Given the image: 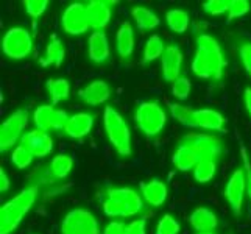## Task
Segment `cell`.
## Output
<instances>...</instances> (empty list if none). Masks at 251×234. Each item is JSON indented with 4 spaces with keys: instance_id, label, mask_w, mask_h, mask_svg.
<instances>
[{
    "instance_id": "obj_1",
    "label": "cell",
    "mask_w": 251,
    "mask_h": 234,
    "mask_svg": "<svg viewBox=\"0 0 251 234\" xmlns=\"http://www.w3.org/2000/svg\"><path fill=\"white\" fill-rule=\"evenodd\" d=\"M225 67H226V59H225L219 41L207 33L198 34L192 72L198 78L219 81L223 78Z\"/></svg>"
},
{
    "instance_id": "obj_2",
    "label": "cell",
    "mask_w": 251,
    "mask_h": 234,
    "mask_svg": "<svg viewBox=\"0 0 251 234\" xmlns=\"http://www.w3.org/2000/svg\"><path fill=\"white\" fill-rule=\"evenodd\" d=\"M38 194L36 184L28 186L0 208V234H11L19 228L24 217L36 203Z\"/></svg>"
},
{
    "instance_id": "obj_3",
    "label": "cell",
    "mask_w": 251,
    "mask_h": 234,
    "mask_svg": "<svg viewBox=\"0 0 251 234\" xmlns=\"http://www.w3.org/2000/svg\"><path fill=\"white\" fill-rule=\"evenodd\" d=\"M103 212L111 219L134 217L144 208L142 197L131 187H109L103 197Z\"/></svg>"
},
{
    "instance_id": "obj_4",
    "label": "cell",
    "mask_w": 251,
    "mask_h": 234,
    "mask_svg": "<svg viewBox=\"0 0 251 234\" xmlns=\"http://www.w3.org/2000/svg\"><path fill=\"white\" fill-rule=\"evenodd\" d=\"M103 127L112 149L119 156H131V131L124 116L112 106H106L103 111Z\"/></svg>"
},
{
    "instance_id": "obj_5",
    "label": "cell",
    "mask_w": 251,
    "mask_h": 234,
    "mask_svg": "<svg viewBox=\"0 0 251 234\" xmlns=\"http://www.w3.org/2000/svg\"><path fill=\"white\" fill-rule=\"evenodd\" d=\"M134 122L147 136H158L167 124V114L158 102H142L134 111Z\"/></svg>"
},
{
    "instance_id": "obj_6",
    "label": "cell",
    "mask_w": 251,
    "mask_h": 234,
    "mask_svg": "<svg viewBox=\"0 0 251 234\" xmlns=\"http://www.w3.org/2000/svg\"><path fill=\"white\" fill-rule=\"evenodd\" d=\"M28 125V111L25 108L16 109L5 119L0 127V152L6 153L14 149L16 142H21Z\"/></svg>"
},
{
    "instance_id": "obj_7",
    "label": "cell",
    "mask_w": 251,
    "mask_h": 234,
    "mask_svg": "<svg viewBox=\"0 0 251 234\" xmlns=\"http://www.w3.org/2000/svg\"><path fill=\"white\" fill-rule=\"evenodd\" d=\"M2 52L5 56L16 61L30 56L33 52L31 33L24 27H11L2 39Z\"/></svg>"
},
{
    "instance_id": "obj_8",
    "label": "cell",
    "mask_w": 251,
    "mask_h": 234,
    "mask_svg": "<svg viewBox=\"0 0 251 234\" xmlns=\"http://www.w3.org/2000/svg\"><path fill=\"white\" fill-rule=\"evenodd\" d=\"M61 234H101V231L99 220L91 211L84 208H75L64 215Z\"/></svg>"
},
{
    "instance_id": "obj_9",
    "label": "cell",
    "mask_w": 251,
    "mask_h": 234,
    "mask_svg": "<svg viewBox=\"0 0 251 234\" xmlns=\"http://www.w3.org/2000/svg\"><path fill=\"white\" fill-rule=\"evenodd\" d=\"M179 144L194 149L200 159H217L223 152V144L217 136L207 133H187L179 139Z\"/></svg>"
},
{
    "instance_id": "obj_10",
    "label": "cell",
    "mask_w": 251,
    "mask_h": 234,
    "mask_svg": "<svg viewBox=\"0 0 251 234\" xmlns=\"http://www.w3.org/2000/svg\"><path fill=\"white\" fill-rule=\"evenodd\" d=\"M61 27L64 33L71 34V36H80V34L88 31L91 27L86 5L80 2H74L69 5L61 16Z\"/></svg>"
},
{
    "instance_id": "obj_11",
    "label": "cell",
    "mask_w": 251,
    "mask_h": 234,
    "mask_svg": "<svg viewBox=\"0 0 251 234\" xmlns=\"http://www.w3.org/2000/svg\"><path fill=\"white\" fill-rule=\"evenodd\" d=\"M247 194V178H245V170L239 167L232 172V175L229 177L226 186H225L223 195L225 200L228 202L231 206L234 215L242 214V206H244V198Z\"/></svg>"
},
{
    "instance_id": "obj_12",
    "label": "cell",
    "mask_w": 251,
    "mask_h": 234,
    "mask_svg": "<svg viewBox=\"0 0 251 234\" xmlns=\"http://www.w3.org/2000/svg\"><path fill=\"white\" fill-rule=\"evenodd\" d=\"M183 52L176 44H169L164 50V55L161 58V72L164 81L173 83L181 77V67H183Z\"/></svg>"
},
{
    "instance_id": "obj_13",
    "label": "cell",
    "mask_w": 251,
    "mask_h": 234,
    "mask_svg": "<svg viewBox=\"0 0 251 234\" xmlns=\"http://www.w3.org/2000/svg\"><path fill=\"white\" fill-rule=\"evenodd\" d=\"M21 145L28 149L34 158H46L53 152V137L47 131L31 130V131H27L22 136Z\"/></svg>"
},
{
    "instance_id": "obj_14",
    "label": "cell",
    "mask_w": 251,
    "mask_h": 234,
    "mask_svg": "<svg viewBox=\"0 0 251 234\" xmlns=\"http://www.w3.org/2000/svg\"><path fill=\"white\" fill-rule=\"evenodd\" d=\"M114 2H103V0H92L86 5L88 10V19H89V27L94 31H103L105 30L112 17L111 6Z\"/></svg>"
},
{
    "instance_id": "obj_15",
    "label": "cell",
    "mask_w": 251,
    "mask_h": 234,
    "mask_svg": "<svg viewBox=\"0 0 251 234\" xmlns=\"http://www.w3.org/2000/svg\"><path fill=\"white\" fill-rule=\"evenodd\" d=\"M78 97L89 106H99L111 97V88L105 80H94L78 91Z\"/></svg>"
},
{
    "instance_id": "obj_16",
    "label": "cell",
    "mask_w": 251,
    "mask_h": 234,
    "mask_svg": "<svg viewBox=\"0 0 251 234\" xmlns=\"http://www.w3.org/2000/svg\"><path fill=\"white\" fill-rule=\"evenodd\" d=\"M111 49L105 31H92L88 39V56L92 63L103 64L109 59Z\"/></svg>"
},
{
    "instance_id": "obj_17",
    "label": "cell",
    "mask_w": 251,
    "mask_h": 234,
    "mask_svg": "<svg viewBox=\"0 0 251 234\" xmlns=\"http://www.w3.org/2000/svg\"><path fill=\"white\" fill-rule=\"evenodd\" d=\"M189 223L197 233H212L219 225L217 214L206 206H198L190 212Z\"/></svg>"
},
{
    "instance_id": "obj_18",
    "label": "cell",
    "mask_w": 251,
    "mask_h": 234,
    "mask_svg": "<svg viewBox=\"0 0 251 234\" xmlns=\"http://www.w3.org/2000/svg\"><path fill=\"white\" fill-rule=\"evenodd\" d=\"M94 128V116L88 112H76L69 117V122L63 131L72 139H83Z\"/></svg>"
},
{
    "instance_id": "obj_19",
    "label": "cell",
    "mask_w": 251,
    "mask_h": 234,
    "mask_svg": "<svg viewBox=\"0 0 251 234\" xmlns=\"http://www.w3.org/2000/svg\"><path fill=\"white\" fill-rule=\"evenodd\" d=\"M141 194L144 200L153 208H159L166 203L169 189L167 184L161 180H150V181H142L141 183Z\"/></svg>"
},
{
    "instance_id": "obj_20",
    "label": "cell",
    "mask_w": 251,
    "mask_h": 234,
    "mask_svg": "<svg viewBox=\"0 0 251 234\" xmlns=\"http://www.w3.org/2000/svg\"><path fill=\"white\" fill-rule=\"evenodd\" d=\"M195 119H197V128L207 130V131L225 133L226 119H225L223 114L219 111L211 109V108L195 109Z\"/></svg>"
},
{
    "instance_id": "obj_21",
    "label": "cell",
    "mask_w": 251,
    "mask_h": 234,
    "mask_svg": "<svg viewBox=\"0 0 251 234\" xmlns=\"http://www.w3.org/2000/svg\"><path fill=\"white\" fill-rule=\"evenodd\" d=\"M134 46H136V39H134V30H133V25L129 24L128 21L120 24V27L117 28L116 33V50H117V55L126 59L133 55L134 52Z\"/></svg>"
},
{
    "instance_id": "obj_22",
    "label": "cell",
    "mask_w": 251,
    "mask_h": 234,
    "mask_svg": "<svg viewBox=\"0 0 251 234\" xmlns=\"http://www.w3.org/2000/svg\"><path fill=\"white\" fill-rule=\"evenodd\" d=\"M172 162L176 170L189 172L197 167V164L200 162V156H198V153L194 149H190V147L178 144L175 153L172 156Z\"/></svg>"
},
{
    "instance_id": "obj_23",
    "label": "cell",
    "mask_w": 251,
    "mask_h": 234,
    "mask_svg": "<svg viewBox=\"0 0 251 234\" xmlns=\"http://www.w3.org/2000/svg\"><path fill=\"white\" fill-rule=\"evenodd\" d=\"M64 56H66V49L63 46L61 39H59L56 34H51L49 42H47L44 56L39 59V64L44 66V67H47V66L59 67L64 61Z\"/></svg>"
},
{
    "instance_id": "obj_24",
    "label": "cell",
    "mask_w": 251,
    "mask_h": 234,
    "mask_svg": "<svg viewBox=\"0 0 251 234\" xmlns=\"http://www.w3.org/2000/svg\"><path fill=\"white\" fill-rule=\"evenodd\" d=\"M131 16L134 19L136 27L141 31H150L154 30L156 27H159L161 19L158 17V14L153 10L147 6H133L131 8Z\"/></svg>"
},
{
    "instance_id": "obj_25",
    "label": "cell",
    "mask_w": 251,
    "mask_h": 234,
    "mask_svg": "<svg viewBox=\"0 0 251 234\" xmlns=\"http://www.w3.org/2000/svg\"><path fill=\"white\" fill-rule=\"evenodd\" d=\"M46 91L49 94L50 103L55 106L69 97V94H71V83L66 78H50L46 83Z\"/></svg>"
},
{
    "instance_id": "obj_26",
    "label": "cell",
    "mask_w": 251,
    "mask_h": 234,
    "mask_svg": "<svg viewBox=\"0 0 251 234\" xmlns=\"http://www.w3.org/2000/svg\"><path fill=\"white\" fill-rule=\"evenodd\" d=\"M166 22L167 27L176 34H183L187 31L189 24H190V17L189 13L181 10V8H173L166 13Z\"/></svg>"
},
{
    "instance_id": "obj_27",
    "label": "cell",
    "mask_w": 251,
    "mask_h": 234,
    "mask_svg": "<svg viewBox=\"0 0 251 234\" xmlns=\"http://www.w3.org/2000/svg\"><path fill=\"white\" fill-rule=\"evenodd\" d=\"M166 47L167 46L164 44V41L159 34H151L145 42L144 53H142V64H149V63L156 61L158 58H162Z\"/></svg>"
},
{
    "instance_id": "obj_28",
    "label": "cell",
    "mask_w": 251,
    "mask_h": 234,
    "mask_svg": "<svg viewBox=\"0 0 251 234\" xmlns=\"http://www.w3.org/2000/svg\"><path fill=\"white\" fill-rule=\"evenodd\" d=\"M74 169V159L69 155H56L50 162V173L56 180H64L71 175Z\"/></svg>"
},
{
    "instance_id": "obj_29",
    "label": "cell",
    "mask_w": 251,
    "mask_h": 234,
    "mask_svg": "<svg viewBox=\"0 0 251 234\" xmlns=\"http://www.w3.org/2000/svg\"><path fill=\"white\" fill-rule=\"evenodd\" d=\"M169 111L172 117L181 125H184L187 128H197L195 109H190L189 106L179 105V103H169Z\"/></svg>"
},
{
    "instance_id": "obj_30",
    "label": "cell",
    "mask_w": 251,
    "mask_h": 234,
    "mask_svg": "<svg viewBox=\"0 0 251 234\" xmlns=\"http://www.w3.org/2000/svg\"><path fill=\"white\" fill-rule=\"evenodd\" d=\"M55 106L49 103V105H41L34 109L33 112V122L36 125V130H41V131H47L51 130V119H53L55 114Z\"/></svg>"
},
{
    "instance_id": "obj_31",
    "label": "cell",
    "mask_w": 251,
    "mask_h": 234,
    "mask_svg": "<svg viewBox=\"0 0 251 234\" xmlns=\"http://www.w3.org/2000/svg\"><path fill=\"white\" fill-rule=\"evenodd\" d=\"M215 170H217V162H215V159H211V158L200 159V162H198L197 167L194 169V178L197 183L206 184V183H209V181H212V178L215 177Z\"/></svg>"
},
{
    "instance_id": "obj_32",
    "label": "cell",
    "mask_w": 251,
    "mask_h": 234,
    "mask_svg": "<svg viewBox=\"0 0 251 234\" xmlns=\"http://www.w3.org/2000/svg\"><path fill=\"white\" fill-rule=\"evenodd\" d=\"M34 159V156L33 153L28 150V149H25L24 145H16L14 149H13V153H11V162H13V166H16L17 169H27L31 166V162Z\"/></svg>"
},
{
    "instance_id": "obj_33",
    "label": "cell",
    "mask_w": 251,
    "mask_h": 234,
    "mask_svg": "<svg viewBox=\"0 0 251 234\" xmlns=\"http://www.w3.org/2000/svg\"><path fill=\"white\" fill-rule=\"evenodd\" d=\"M251 10V3L248 0H229V6H228V22H232L239 17H244L248 14Z\"/></svg>"
},
{
    "instance_id": "obj_34",
    "label": "cell",
    "mask_w": 251,
    "mask_h": 234,
    "mask_svg": "<svg viewBox=\"0 0 251 234\" xmlns=\"http://www.w3.org/2000/svg\"><path fill=\"white\" fill-rule=\"evenodd\" d=\"M154 234H179V223L172 214H164L156 225Z\"/></svg>"
},
{
    "instance_id": "obj_35",
    "label": "cell",
    "mask_w": 251,
    "mask_h": 234,
    "mask_svg": "<svg viewBox=\"0 0 251 234\" xmlns=\"http://www.w3.org/2000/svg\"><path fill=\"white\" fill-rule=\"evenodd\" d=\"M192 89V83L187 77H179L172 83V94L176 100H186Z\"/></svg>"
},
{
    "instance_id": "obj_36",
    "label": "cell",
    "mask_w": 251,
    "mask_h": 234,
    "mask_svg": "<svg viewBox=\"0 0 251 234\" xmlns=\"http://www.w3.org/2000/svg\"><path fill=\"white\" fill-rule=\"evenodd\" d=\"M25 13H27L33 19H38L47 11L49 8V0H25L24 2Z\"/></svg>"
},
{
    "instance_id": "obj_37",
    "label": "cell",
    "mask_w": 251,
    "mask_h": 234,
    "mask_svg": "<svg viewBox=\"0 0 251 234\" xmlns=\"http://www.w3.org/2000/svg\"><path fill=\"white\" fill-rule=\"evenodd\" d=\"M229 0H207L203 3V11L209 16H222L228 13Z\"/></svg>"
},
{
    "instance_id": "obj_38",
    "label": "cell",
    "mask_w": 251,
    "mask_h": 234,
    "mask_svg": "<svg viewBox=\"0 0 251 234\" xmlns=\"http://www.w3.org/2000/svg\"><path fill=\"white\" fill-rule=\"evenodd\" d=\"M240 156H242V169L245 170V178H247V194L251 200V161L244 145H240Z\"/></svg>"
},
{
    "instance_id": "obj_39",
    "label": "cell",
    "mask_w": 251,
    "mask_h": 234,
    "mask_svg": "<svg viewBox=\"0 0 251 234\" xmlns=\"http://www.w3.org/2000/svg\"><path fill=\"white\" fill-rule=\"evenodd\" d=\"M239 56L248 77L251 78V42H245V44H242L239 47Z\"/></svg>"
},
{
    "instance_id": "obj_40",
    "label": "cell",
    "mask_w": 251,
    "mask_h": 234,
    "mask_svg": "<svg viewBox=\"0 0 251 234\" xmlns=\"http://www.w3.org/2000/svg\"><path fill=\"white\" fill-rule=\"evenodd\" d=\"M124 234H147V217H141L129 222Z\"/></svg>"
},
{
    "instance_id": "obj_41",
    "label": "cell",
    "mask_w": 251,
    "mask_h": 234,
    "mask_svg": "<svg viewBox=\"0 0 251 234\" xmlns=\"http://www.w3.org/2000/svg\"><path fill=\"white\" fill-rule=\"evenodd\" d=\"M125 228L126 225L122 220H111L103 230V234H124Z\"/></svg>"
},
{
    "instance_id": "obj_42",
    "label": "cell",
    "mask_w": 251,
    "mask_h": 234,
    "mask_svg": "<svg viewBox=\"0 0 251 234\" xmlns=\"http://www.w3.org/2000/svg\"><path fill=\"white\" fill-rule=\"evenodd\" d=\"M10 178H8V173L3 170V169H0V192L5 194L10 190Z\"/></svg>"
},
{
    "instance_id": "obj_43",
    "label": "cell",
    "mask_w": 251,
    "mask_h": 234,
    "mask_svg": "<svg viewBox=\"0 0 251 234\" xmlns=\"http://www.w3.org/2000/svg\"><path fill=\"white\" fill-rule=\"evenodd\" d=\"M244 102H245V108H247L248 116L251 117V88H247V89H245V94H244Z\"/></svg>"
},
{
    "instance_id": "obj_44",
    "label": "cell",
    "mask_w": 251,
    "mask_h": 234,
    "mask_svg": "<svg viewBox=\"0 0 251 234\" xmlns=\"http://www.w3.org/2000/svg\"><path fill=\"white\" fill-rule=\"evenodd\" d=\"M197 234H215V233H197Z\"/></svg>"
},
{
    "instance_id": "obj_45",
    "label": "cell",
    "mask_w": 251,
    "mask_h": 234,
    "mask_svg": "<svg viewBox=\"0 0 251 234\" xmlns=\"http://www.w3.org/2000/svg\"><path fill=\"white\" fill-rule=\"evenodd\" d=\"M34 234H36V233H34Z\"/></svg>"
}]
</instances>
